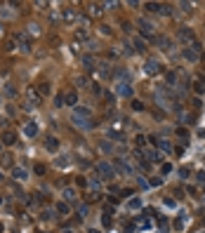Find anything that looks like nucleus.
I'll return each mask as SVG.
<instances>
[{
    "label": "nucleus",
    "instance_id": "obj_19",
    "mask_svg": "<svg viewBox=\"0 0 205 233\" xmlns=\"http://www.w3.org/2000/svg\"><path fill=\"white\" fill-rule=\"evenodd\" d=\"M36 90H38V94H40V97H47L50 92H52V87H50V83H40Z\"/></svg>",
    "mask_w": 205,
    "mask_h": 233
},
{
    "label": "nucleus",
    "instance_id": "obj_29",
    "mask_svg": "<svg viewBox=\"0 0 205 233\" xmlns=\"http://www.w3.org/2000/svg\"><path fill=\"white\" fill-rule=\"evenodd\" d=\"M135 146H137V148L146 146V137H144V134H137V137H135Z\"/></svg>",
    "mask_w": 205,
    "mask_h": 233
},
{
    "label": "nucleus",
    "instance_id": "obj_12",
    "mask_svg": "<svg viewBox=\"0 0 205 233\" xmlns=\"http://www.w3.org/2000/svg\"><path fill=\"white\" fill-rule=\"evenodd\" d=\"M45 148H47L50 153H54V151L59 148V139H57V137H52V134H50V137L45 139Z\"/></svg>",
    "mask_w": 205,
    "mask_h": 233
},
{
    "label": "nucleus",
    "instance_id": "obj_13",
    "mask_svg": "<svg viewBox=\"0 0 205 233\" xmlns=\"http://www.w3.org/2000/svg\"><path fill=\"white\" fill-rule=\"evenodd\" d=\"M111 165H113V167H118L120 172H123V174H130V172H132V167H130V165L125 163V160H120V158H116Z\"/></svg>",
    "mask_w": 205,
    "mask_h": 233
},
{
    "label": "nucleus",
    "instance_id": "obj_24",
    "mask_svg": "<svg viewBox=\"0 0 205 233\" xmlns=\"http://www.w3.org/2000/svg\"><path fill=\"white\" fill-rule=\"evenodd\" d=\"M137 226H139L141 231H149V228H151V221H149V219H144V217H139V219H137Z\"/></svg>",
    "mask_w": 205,
    "mask_h": 233
},
{
    "label": "nucleus",
    "instance_id": "obj_26",
    "mask_svg": "<svg viewBox=\"0 0 205 233\" xmlns=\"http://www.w3.org/2000/svg\"><path fill=\"white\" fill-rule=\"evenodd\" d=\"M64 19H66V21H76V19H78V12H73V10H64Z\"/></svg>",
    "mask_w": 205,
    "mask_h": 233
},
{
    "label": "nucleus",
    "instance_id": "obj_53",
    "mask_svg": "<svg viewBox=\"0 0 205 233\" xmlns=\"http://www.w3.org/2000/svg\"><path fill=\"white\" fill-rule=\"evenodd\" d=\"M0 202H2V200H0Z\"/></svg>",
    "mask_w": 205,
    "mask_h": 233
},
{
    "label": "nucleus",
    "instance_id": "obj_37",
    "mask_svg": "<svg viewBox=\"0 0 205 233\" xmlns=\"http://www.w3.org/2000/svg\"><path fill=\"white\" fill-rule=\"evenodd\" d=\"M90 14H102V5H90Z\"/></svg>",
    "mask_w": 205,
    "mask_h": 233
},
{
    "label": "nucleus",
    "instance_id": "obj_17",
    "mask_svg": "<svg viewBox=\"0 0 205 233\" xmlns=\"http://www.w3.org/2000/svg\"><path fill=\"white\" fill-rule=\"evenodd\" d=\"M146 158L151 163H163V153L160 151H146Z\"/></svg>",
    "mask_w": 205,
    "mask_h": 233
},
{
    "label": "nucleus",
    "instance_id": "obj_44",
    "mask_svg": "<svg viewBox=\"0 0 205 233\" xmlns=\"http://www.w3.org/2000/svg\"><path fill=\"white\" fill-rule=\"evenodd\" d=\"M177 134H179L182 139H186V134H189V132H186V127H179V130H177Z\"/></svg>",
    "mask_w": 205,
    "mask_h": 233
},
{
    "label": "nucleus",
    "instance_id": "obj_48",
    "mask_svg": "<svg viewBox=\"0 0 205 233\" xmlns=\"http://www.w3.org/2000/svg\"><path fill=\"white\" fill-rule=\"evenodd\" d=\"M182 10L184 12H191V2H182Z\"/></svg>",
    "mask_w": 205,
    "mask_h": 233
},
{
    "label": "nucleus",
    "instance_id": "obj_7",
    "mask_svg": "<svg viewBox=\"0 0 205 233\" xmlns=\"http://www.w3.org/2000/svg\"><path fill=\"white\" fill-rule=\"evenodd\" d=\"M90 116H92V111L87 108V106H76V108H73V118H80V120H90Z\"/></svg>",
    "mask_w": 205,
    "mask_h": 233
},
{
    "label": "nucleus",
    "instance_id": "obj_32",
    "mask_svg": "<svg viewBox=\"0 0 205 233\" xmlns=\"http://www.w3.org/2000/svg\"><path fill=\"white\" fill-rule=\"evenodd\" d=\"M132 111H144V104L139 99H132Z\"/></svg>",
    "mask_w": 205,
    "mask_h": 233
},
{
    "label": "nucleus",
    "instance_id": "obj_23",
    "mask_svg": "<svg viewBox=\"0 0 205 233\" xmlns=\"http://www.w3.org/2000/svg\"><path fill=\"white\" fill-rule=\"evenodd\" d=\"M69 163H71V158H69V155H61V158H57V160H54V165H57V167H69Z\"/></svg>",
    "mask_w": 205,
    "mask_h": 233
},
{
    "label": "nucleus",
    "instance_id": "obj_21",
    "mask_svg": "<svg viewBox=\"0 0 205 233\" xmlns=\"http://www.w3.org/2000/svg\"><path fill=\"white\" fill-rule=\"evenodd\" d=\"M158 45H160V50H170V47H172L170 38H165V36H160V38H158Z\"/></svg>",
    "mask_w": 205,
    "mask_h": 233
},
{
    "label": "nucleus",
    "instance_id": "obj_35",
    "mask_svg": "<svg viewBox=\"0 0 205 233\" xmlns=\"http://www.w3.org/2000/svg\"><path fill=\"white\" fill-rule=\"evenodd\" d=\"M163 202H165V207H170V210H172V207H177V202H174V198H170V196H167V198H165Z\"/></svg>",
    "mask_w": 205,
    "mask_h": 233
},
{
    "label": "nucleus",
    "instance_id": "obj_36",
    "mask_svg": "<svg viewBox=\"0 0 205 233\" xmlns=\"http://www.w3.org/2000/svg\"><path fill=\"white\" fill-rule=\"evenodd\" d=\"M90 90L94 92V94H102V87H99V83H90Z\"/></svg>",
    "mask_w": 205,
    "mask_h": 233
},
{
    "label": "nucleus",
    "instance_id": "obj_38",
    "mask_svg": "<svg viewBox=\"0 0 205 233\" xmlns=\"http://www.w3.org/2000/svg\"><path fill=\"white\" fill-rule=\"evenodd\" d=\"M5 94H7V97H14V94H17V90L12 87V85H5Z\"/></svg>",
    "mask_w": 205,
    "mask_h": 233
},
{
    "label": "nucleus",
    "instance_id": "obj_39",
    "mask_svg": "<svg viewBox=\"0 0 205 233\" xmlns=\"http://www.w3.org/2000/svg\"><path fill=\"white\" fill-rule=\"evenodd\" d=\"M54 106H64V94H57V97H54Z\"/></svg>",
    "mask_w": 205,
    "mask_h": 233
},
{
    "label": "nucleus",
    "instance_id": "obj_9",
    "mask_svg": "<svg viewBox=\"0 0 205 233\" xmlns=\"http://www.w3.org/2000/svg\"><path fill=\"white\" fill-rule=\"evenodd\" d=\"M76 104H78V92L76 90H69L64 94V106H73V108H76Z\"/></svg>",
    "mask_w": 205,
    "mask_h": 233
},
{
    "label": "nucleus",
    "instance_id": "obj_45",
    "mask_svg": "<svg viewBox=\"0 0 205 233\" xmlns=\"http://www.w3.org/2000/svg\"><path fill=\"white\" fill-rule=\"evenodd\" d=\"M99 148H102V151H106V153H108V151H111V144H106V141H102V144H99Z\"/></svg>",
    "mask_w": 205,
    "mask_h": 233
},
{
    "label": "nucleus",
    "instance_id": "obj_27",
    "mask_svg": "<svg viewBox=\"0 0 205 233\" xmlns=\"http://www.w3.org/2000/svg\"><path fill=\"white\" fill-rule=\"evenodd\" d=\"M87 186H90V188H99V186H102V179H99V177H92L90 181H85Z\"/></svg>",
    "mask_w": 205,
    "mask_h": 233
},
{
    "label": "nucleus",
    "instance_id": "obj_40",
    "mask_svg": "<svg viewBox=\"0 0 205 233\" xmlns=\"http://www.w3.org/2000/svg\"><path fill=\"white\" fill-rule=\"evenodd\" d=\"M2 165H7V167L12 165V155H10V153H5V155H2Z\"/></svg>",
    "mask_w": 205,
    "mask_h": 233
},
{
    "label": "nucleus",
    "instance_id": "obj_1",
    "mask_svg": "<svg viewBox=\"0 0 205 233\" xmlns=\"http://www.w3.org/2000/svg\"><path fill=\"white\" fill-rule=\"evenodd\" d=\"M40 101H43V97L38 94V90H36V87H28V90H26V104H24V108H36V106H40Z\"/></svg>",
    "mask_w": 205,
    "mask_h": 233
},
{
    "label": "nucleus",
    "instance_id": "obj_8",
    "mask_svg": "<svg viewBox=\"0 0 205 233\" xmlns=\"http://www.w3.org/2000/svg\"><path fill=\"white\" fill-rule=\"evenodd\" d=\"M17 139H19V137H17V134L12 132V130H5V132H2V137H0V141L5 144V146H14V144H17Z\"/></svg>",
    "mask_w": 205,
    "mask_h": 233
},
{
    "label": "nucleus",
    "instance_id": "obj_15",
    "mask_svg": "<svg viewBox=\"0 0 205 233\" xmlns=\"http://www.w3.org/2000/svg\"><path fill=\"white\" fill-rule=\"evenodd\" d=\"M118 94L120 97H132V87H130V83H118Z\"/></svg>",
    "mask_w": 205,
    "mask_h": 233
},
{
    "label": "nucleus",
    "instance_id": "obj_3",
    "mask_svg": "<svg viewBox=\"0 0 205 233\" xmlns=\"http://www.w3.org/2000/svg\"><path fill=\"white\" fill-rule=\"evenodd\" d=\"M184 59H189V61H198V59H200V45H198V42L186 45V50H184Z\"/></svg>",
    "mask_w": 205,
    "mask_h": 233
},
{
    "label": "nucleus",
    "instance_id": "obj_50",
    "mask_svg": "<svg viewBox=\"0 0 205 233\" xmlns=\"http://www.w3.org/2000/svg\"><path fill=\"white\" fill-rule=\"evenodd\" d=\"M90 233H99V231H94V228H92V231H90Z\"/></svg>",
    "mask_w": 205,
    "mask_h": 233
},
{
    "label": "nucleus",
    "instance_id": "obj_20",
    "mask_svg": "<svg viewBox=\"0 0 205 233\" xmlns=\"http://www.w3.org/2000/svg\"><path fill=\"white\" fill-rule=\"evenodd\" d=\"M12 174H14V179H19V181H26V169L24 167H14V172H12Z\"/></svg>",
    "mask_w": 205,
    "mask_h": 233
},
{
    "label": "nucleus",
    "instance_id": "obj_6",
    "mask_svg": "<svg viewBox=\"0 0 205 233\" xmlns=\"http://www.w3.org/2000/svg\"><path fill=\"white\" fill-rule=\"evenodd\" d=\"M144 73H149V75H156V73H160V64H158L156 59H149V61L144 64Z\"/></svg>",
    "mask_w": 205,
    "mask_h": 233
},
{
    "label": "nucleus",
    "instance_id": "obj_28",
    "mask_svg": "<svg viewBox=\"0 0 205 233\" xmlns=\"http://www.w3.org/2000/svg\"><path fill=\"white\" fill-rule=\"evenodd\" d=\"M127 207H130V210H141V200H139V198H132V200L127 202Z\"/></svg>",
    "mask_w": 205,
    "mask_h": 233
},
{
    "label": "nucleus",
    "instance_id": "obj_42",
    "mask_svg": "<svg viewBox=\"0 0 205 233\" xmlns=\"http://www.w3.org/2000/svg\"><path fill=\"white\" fill-rule=\"evenodd\" d=\"M170 172H172V165H170V163H163V174H170Z\"/></svg>",
    "mask_w": 205,
    "mask_h": 233
},
{
    "label": "nucleus",
    "instance_id": "obj_54",
    "mask_svg": "<svg viewBox=\"0 0 205 233\" xmlns=\"http://www.w3.org/2000/svg\"><path fill=\"white\" fill-rule=\"evenodd\" d=\"M203 200H205V198H203Z\"/></svg>",
    "mask_w": 205,
    "mask_h": 233
},
{
    "label": "nucleus",
    "instance_id": "obj_31",
    "mask_svg": "<svg viewBox=\"0 0 205 233\" xmlns=\"http://www.w3.org/2000/svg\"><path fill=\"white\" fill-rule=\"evenodd\" d=\"M135 50H137V52H144V50H146V45H144L141 38H135Z\"/></svg>",
    "mask_w": 205,
    "mask_h": 233
},
{
    "label": "nucleus",
    "instance_id": "obj_10",
    "mask_svg": "<svg viewBox=\"0 0 205 233\" xmlns=\"http://www.w3.org/2000/svg\"><path fill=\"white\" fill-rule=\"evenodd\" d=\"M14 40L19 42V45H21V50H24V52H31V40H28V38L24 36V33H17V36H14Z\"/></svg>",
    "mask_w": 205,
    "mask_h": 233
},
{
    "label": "nucleus",
    "instance_id": "obj_47",
    "mask_svg": "<svg viewBox=\"0 0 205 233\" xmlns=\"http://www.w3.org/2000/svg\"><path fill=\"white\" fill-rule=\"evenodd\" d=\"M36 174H45V167H43V165H36Z\"/></svg>",
    "mask_w": 205,
    "mask_h": 233
},
{
    "label": "nucleus",
    "instance_id": "obj_18",
    "mask_svg": "<svg viewBox=\"0 0 205 233\" xmlns=\"http://www.w3.org/2000/svg\"><path fill=\"white\" fill-rule=\"evenodd\" d=\"M193 92H196L198 97L205 92V80H203V78H196V83H193Z\"/></svg>",
    "mask_w": 205,
    "mask_h": 233
},
{
    "label": "nucleus",
    "instance_id": "obj_30",
    "mask_svg": "<svg viewBox=\"0 0 205 233\" xmlns=\"http://www.w3.org/2000/svg\"><path fill=\"white\" fill-rule=\"evenodd\" d=\"M146 10H149V12H160V2H146Z\"/></svg>",
    "mask_w": 205,
    "mask_h": 233
},
{
    "label": "nucleus",
    "instance_id": "obj_4",
    "mask_svg": "<svg viewBox=\"0 0 205 233\" xmlns=\"http://www.w3.org/2000/svg\"><path fill=\"white\" fill-rule=\"evenodd\" d=\"M179 40L186 42V45H193V42H196V33L191 31V28L184 26V28H179Z\"/></svg>",
    "mask_w": 205,
    "mask_h": 233
},
{
    "label": "nucleus",
    "instance_id": "obj_22",
    "mask_svg": "<svg viewBox=\"0 0 205 233\" xmlns=\"http://www.w3.org/2000/svg\"><path fill=\"white\" fill-rule=\"evenodd\" d=\"M83 66H85V69H97V66H94V59L90 57V54H85V57H83Z\"/></svg>",
    "mask_w": 205,
    "mask_h": 233
},
{
    "label": "nucleus",
    "instance_id": "obj_14",
    "mask_svg": "<svg viewBox=\"0 0 205 233\" xmlns=\"http://www.w3.org/2000/svg\"><path fill=\"white\" fill-rule=\"evenodd\" d=\"M24 134H26V137H36V134H38V125H36V122H26V125H24Z\"/></svg>",
    "mask_w": 205,
    "mask_h": 233
},
{
    "label": "nucleus",
    "instance_id": "obj_52",
    "mask_svg": "<svg viewBox=\"0 0 205 233\" xmlns=\"http://www.w3.org/2000/svg\"><path fill=\"white\" fill-rule=\"evenodd\" d=\"M0 179H2V172H0Z\"/></svg>",
    "mask_w": 205,
    "mask_h": 233
},
{
    "label": "nucleus",
    "instance_id": "obj_49",
    "mask_svg": "<svg viewBox=\"0 0 205 233\" xmlns=\"http://www.w3.org/2000/svg\"><path fill=\"white\" fill-rule=\"evenodd\" d=\"M28 28H31V33H33V36H36V33H40V28L36 26V24H31V26H28Z\"/></svg>",
    "mask_w": 205,
    "mask_h": 233
},
{
    "label": "nucleus",
    "instance_id": "obj_33",
    "mask_svg": "<svg viewBox=\"0 0 205 233\" xmlns=\"http://www.w3.org/2000/svg\"><path fill=\"white\" fill-rule=\"evenodd\" d=\"M76 83L80 85V87H90V80H87V75H80V78H78Z\"/></svg>",
    "mask_w": 205,
    "mask_h": 233
},
{
    "label": "nucleus",
    "instance_id": "obj_11",
    "mask_svg": "<svg viewBox=\"0 0 205 233\" xmlns=\"http://www.w3.org/2000/svg\"><path fill=\"white\" fill-rule=\"evenodd\" d=\"M61 196H64V202H69V205H71V202H76V200H78V193H76V188H71V186H69V188H64V193H61Z\"/></svg>",
    "mask_w": 205,
    "mask_h": 233
},
{
    "label": "nucleus",
    "instance_id": "obj_16",
    "mask_svg": "<svg viewBox=\"0 0 205 233\" xmlns=\"http://www.w3.org/2000/svg\"><path fill=\"white\" fill-rule=\"evenodd\" d=\"M54 212H57V214H64V217H66V214L71 212V205H69V202H64V200H61V202H57Z\"/></svg>",
    "mask_w": 205,
    "mask_h": 233
},
{
    "label": "nucleus",
    "instance_id": "obj_25",
    "mask_svg": "<svg viewBox=\"0 0 205 233\" xmlns=\"http://www.w3.org/2000/svg\"><path fill=\"white\" fill-rule=\"evenodd\" d=\"M87 38H90V33H87L85 28H78V31H76V40H83V42H85Z\"/></svg>",
    "mask_w": 205,
    "mask_h": 233
},
{
    "label": "nucleus",
    "instance_id": "obj_2",
    "mask_svg": "<svg viewBox=\"0 0 205 233\" xmlns=\"http://www.w3.org/2000/svg\"><path fill=\"white\" fill-rule=\"evenodd\" d=\"M99 172V174L104 177V179H113L116 177V169H113V165L108 163V160H102V163H97V167H94Z\"/></svg>",
    "mask_w": 205,
    "mask_h": 233
},
{
    "label": "nucleus",
    "instance_id": "obj_34",
    "mask_svg": "<svg viewBox=\"0 0 205 233\" xmlns=\"http://www.w3.org/2000/svg\"><path fill=\"white\" fill-rule=\"evenodd\" d=\"M167 85H170V87L177 85V75H174V73H167Z\"/></svg>",
    "mask_w": 205,
    "mask_h": 233
},
{
    "label": "nucleus",
    "instance_id": "obj_41",
    "mask_svg": "<svg viewBox=\"0 0 205 233\" xmlns=\"http://www.w3.org/2000/svg\"><path fill=\"white\" fill-rule=\"evenodd\" d=\"M160 184H163V179H160V177H153V179L149 181V186H160Z\"/></svg>",
    "mask_w": 205,
    "mask_h": 233
},
{
    "label": "nucleus",
    "instance_id": "obj_46",
    "mask_svg": "<svg viewBox=\"0 0 205 233\" xmlns=\"http://www.w3.org/2000/svg\"><path fill=\"white\" fill-rule=\"evenodd\" d=\"M179 177H184V179H186V177H189V169L182 167V169H179Z\"/></svg>",
    "mask_w": 205,
    "mask_h": 233
},
{
    "label": "nucleus",
    "instance_id": "obj_5",
    "mask_svg": "<svg viewBox=\"0 0 205 233\" xmlns=\"http://www.w3.org/2000/svg\"><path fill=\"white\" fill-rule=\"evenodd\" d=\"M139 28H141V33H144V38H151L153 40V24L149 19H139Z\"/></svg>",
    "mask_w": 205,
    "mask_h": 233
},
{
    "label": "nucleus",
    "instance_id": "obj_43",
    "mask_svg": "<svg viewBox=\"0 0 205 233\" xmlns=\"http://www.w3.org/2000/svg\"><path fill=\"white\" fill-rule=\"evenodd\" d=\"M160 12H163V14H172V7H170V5H160Z\"/></svg>",
    "mask_w": 205,
    "mask_h": 233
},
{
    "label": "nucleus",
    "instance_id": "obj_51",
    "mask_svg": "<svg viewBox=\"0 0 205 233\" xmlns=\"http://www.w3.org/2000/svg\"><path fill=\"white\" fill-rule=\"evenodd\" d=\"M64 233H73V231H64Z\"/></svg>",
    "mask_w": 205,
    "mask_h": 233
}]
</instances>
